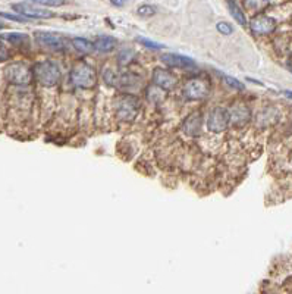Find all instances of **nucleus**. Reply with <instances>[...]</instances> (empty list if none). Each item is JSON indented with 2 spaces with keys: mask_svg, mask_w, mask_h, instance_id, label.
<instances>
[{
  "mask_svg": "<svg viewBox=\"0 0 292 294\" xmlns=\"http://www.w3.org/2000/svg\"><path fill=\"white\" fill-rule=\"evenodd\" d=\"M131 54H132V52H131V50H122L119 54L120 65H125V64H128V62L131 61Z\"/></svg>",
  "mask_w": 292,
  "mask_h": 294,
  "instance_id": "23",
  "label": "nucleus"
},
{
  "mask_svg": "<svg viewBox=\"0 0 292 294\" xmlns=\"http://www.w3.org/2000/svg\"><path fill=\"white\" fill-rule=\"evenodd\" d=\"M0 17L6 18V19H11V21H17V22H28L30 19H27V18L24 17H18V15H14V14H0Z\"/></svg>",
  "mask_w": 292,
  "mask_h": 294,
  "instance_id": "24",
  "label": "nucleus"
},
{
  "mask_svg": "<svg viewBox=\"0 0 292 294\" xmlns=\"http://www.w3.org/2000/svg\"><path fill=\"white\" fill-rule=\"evenodd\" d=\"M229 120H231V113L225 107H214L208 115L207 127L213 133H221L228 127Z\"/></svg>",
  "mask_w": 292,
  "mask_h": 294,
  "instance_id": "4",
  "label": "nucleus"
},
{
  "mask_svg": "<svg viewBox=\"0 0 292 294\" xmlns=\"http://www.w3.org/2000/svg\"><path fill=\"white\" fill-rule=\"evenodd\" d=\"M138 41H139L141 44L147 46L149 49H155V50H160V49H163V47H165L163 44L156 43V41H152V40H147V38H138Z\"/></svg>",
  "mask_w": 292,
  "mask_h": 294,
  "instance_id": "19",
  "label": "nucleus"
},
{
  "mask_svg": "<svg viewBox=\"0 0 292 294\" xmlns=\"http://www.w3.org/2000/svg\"><path fill=\"white\" fill-rule=\"evenodd\" d=\"M153 81L155 84L163 88V90H172L173 87L176 86V77L173 75L172 72L162 68H156L153 72Z\"/></svg>",
  "mask_w": 292,
  "mask_h": 294,
  "instance_id": "11",
  "label": "nucleus"
},
{
  "mask_svg": "<svg viewBox=\"0 0 292 294\" xmlns=\"http://www.w3.org/2000/svg\"><path fill=\"white\" fill-rule=\"evenodd\" d=\"M11 57V52L8 50V47L0 41V64L2 62H5V61H8Z\"/></svg>",
  "mask_w": 292,
  "mask_h": 294,
  "instance_id": "22",
  "label": "nucleus"
},
{
  "mask_svg": "<svg viewBox=\"0 0 292 294\" xmlns=\"http://www.w3.org/2000/svg\"><path fill=\"white\" fill-rule=\"evenodd\" d=\"M3 28V22H0V30Z\"/></svg>",
  "mask_w": 292,
  "mask_h": 294,
  "instance_id": "27",
  "label": "nucleus"
},
{
  "mask_svg": "<svg viewBox=\"0 0 292 294\" xmlns=\"http://www.w3.org/2000/svg\"><path fill=\"white\" fill-rule=\"evenodd\" d=\"M116 44H118V41H116V38L112 37V35H99V37L96 38V41H94V47H96L99 52L103 53L112 52V50L116 47Z\"/></svg>",
  "mask_w": 292,
  "mask_h": 294,
  "instance_id": "12",
  "label": "nucleus"
},
{
  "mask_svg": "<svg viewBox=\"0 0 292 294\" xmlns=\"http://www.w3.org/2000/svg\"><path fill=\"white\" fill-rule=\"evenodd\" d=\"M184 94L189 100H200L208 94V84L203 80H191L184 87Z\"/></svg>",
  "mask_w": 292,
  "mask_h": 294,
  "instance_id": "10",
  "label": "nucleus"
},
{
  "mask_svg": "<svg viewBox=\"0 0 292 294\" xmlns=\"http://www.w3.org/2000/svg\"><path fill=\"white\" fill-rule=\"evenodd\" d=\"M14 11L21 14V17L27 18V19H35V18H52L53 14L50 11L41 9V8H35L34 3H15L12 5Z\"/></svg>",
  "mask_w": 292,
  "mask_h": 294,
  "instance_id": "8",
  "label": "nucleus"
},
{
  "mask_svg": "<svg viewBox=\"0 0 292 294\" xmlns=\"http://www.w3.org/2000/svg\"><path fill=\"white\" fill-rule=\"evenodd\" d=\"M224 81L228 84V86L235 88V90H244V88H245L241 81H238V80L234 78V77H229V75H224Z\"/></svg>",
  "mask_w": 292,
  "mask_h": 294,
  "instance_id": "18",
  "label": "nucleus"
},
{
  "mask_svg": "<svg viewBox=\"0 0 292 294\" xmlns=\"http://www.w3.org/2000/svg\"><path fill=\"white\" fill-rule=\"evenodd\" d=\"M231 118H234V122H235V125L238 124V125H242V124H245V122L250 120V110L245 107V106H237L235 109H234V113H231Z\"/></svg>",
  "mask_w": 292,
  "mask_h": 294,
  "instance_id": "15",
  "label": "nucleus"
},
{
  "mask_svg": "<svg viewBox=\"0 0 292 294\" xmlns=\"http://www.w3.org/2000/svg\"><path fill=\"white\" fill-rule=\"evenodd\" d=\"M2 38L9 41L14 46H22L28 43V35L24 33H8V34L2 35Z\"/></svg>",
  "mask_w": 292,
  "mask_h": 294,
  "instance_id": "16",
  "label": "nucleus"
},
{
  "mask_svg": "<svg viewBox=\"0 0 292 294\" xmlns=\"http://www.w3.org/2000/svg\"><path fill=\"white\" fill-rule=\"evenodd\" d=\"M228 8H229V11H231V15L237 19V22H238L240 25H245V24H247V18H245L244 14H242L240 6H238L235 2H228Z\"/></svg>",
  "mask_w": 292,
  "mask_h": 294,
  "instance_id": "17",
  "label": "nucleus"
},
{
  "mask_svg": "<svg viewBox=\"0 0 292 294\" xmlns=\"http://www.w3.org/2000/svg\"><path fill=\"white\" fill-rule=\"evenodd\" d=\"M200 128H201L200 113H192L191 116L187 118V121L184 122V131L189 136H197L200 133Z\"/></svg>",
  "mask_w": 292,
  "mask_h": 294,
  "instance_id": "13",
  "label": "nucleus"
},
{
  "mask_svg": "<svg viewBox=\"0 0 292 294\" xmlns=\"http://www.w3.org/2000/svg\"><path fill=\"white\" fill-rule=\"evenodd\" d=\"M70 81L72 84L80 88H93L96 86V72L87 64H78L70 71Z\"/></svg>",
  "mask_w": 292,
  "mask_h": 294,
  "instance_id": "3",
  "label": "nucleus"
},
{
  "mask_svg": "<svg viewBox=\"0 0 292 294\" xmlns=\"http://www.w3.org/2000/svg\"><path fill=\"white\" fill-rule=\"evenodd\" d=\"M35 5H43V6H62L65 2H35Z\"/></svg>",
  "mask_w": 292,
  "mask_h": 294,
  "instance_id": "25",
  "label": "nucleus"
},
{
  "mask_svg": "<svg viewBox=\"0 0 292 294\" xmlns=\"http://www.w3.org/2000/svg\"><path fill=\"white\" fill-rule=\"evenodd\" d=\"M250 28L256 35L272 34L276 30V19L272 17H267L264 14H260V15L251 19Z\"/></svg>",
  "mask_w": 292,
  "mask_h": 294,
  "instance_id": "6",
  "label": "nucleus"
},
{
  "mask_svg": "<svg viewBox=\"0 0 292 294\" xmlns=\"http://www.w3.org/2000/svg\"><path fill=\"white\" fill-rule=\"evenodd\" d=\"M217 31L221 33V34L225 35H229L232 34V31H234V28H232V25L231 24H228V22H217Z\"/></svg>",
  "mask_w": 292,
  "mask_h": 294,
  "instance_id": "20",
  "label": "nucleus"
},
{
  "mask_svg": "<svg viewBox=\"0 0 292 294\" xmlns=\"http://www.w3.org/2000/svg\"><path fill=\"white\" fill-rule=\"evenodd\" d=\"M138 100L134 96H122L116 104L118 107V116L122 121H131L138 112Z\"/></svg>",
  "mask_w": 292,
  "mask_h": 294,
  "instance_id": "5",
  "label": "nucleus"
},
{
  "mask_svg": "<svg viewBox=\"0 0 292 294\" xmlns=\"http://www.w3.org/2000/svg\"><path fill=\"white\" fill-rule=\"evenodd\" d=\"M285 96H286V97H289V99L292 100V91H285Z\"/></svg>",
  "mask_w": 292,
  "mask_h": 294,
  "instance_id": "26",
  "label": "nucleus"
},
{
  "mask_svg": "<svg viewBox=\"0 0 292 294\" xmlns=\"http://www.w3.org/2000/svg\"><path fill=\"white\" fill-rule=\"evenodd\" d=\"M5 78L11 84L25 86V84L31 83L33 71L30 70V67L27 64H24V62H14V64L8 65L5 68Z\"/></svg>",
  "mask_w": 292,
  "mask_h": 294,
  "instance_id": "2",
  "label": "nucleus"
},
{
  "mask_svg": "<svg viewBox=\"0 0 292 294\" xmlns=\"http://www.w3.org/2000/svg\"><path fill=\"white\" fill-rule=\"evenodd\" d=\"M162 62L166 64L168 67L171 68H179V70L191 71L195 70V62L188 57V56H184V54H176V53H168V54H163L162 56Z\"/></svg>",
  "mask_w": 292,
  "mask_h": 294,
  "instance_id": "9",
  "label": "nucleus"
},
{
  "mask_svg": "<svg viewBox=\"0 0 292 294\" xmlns=\"http://www.w3.org/2000/svg\"><path fill=\"white\" fill-rule=\"evenodd\" d=\"M34 37L35 41L44 49L57 52V50H62L65 47V41L60 35L46 33V31H37V33H34Z\"/></svg>",
  "mask_w": 292,
  "mask_h": 294,
  "instance_id": "7",
  "label": "nucleus"
},
{
  "mask_svg": "<svg viewBox=\"0 0 292 294\" xmlns=\"http://www.w3.org/2000/svg\"><path fill=\"white\" fill-rule=\"evenodd\" d=\"M155 8L150 6V5H144L138 9V14L142 15V17H152V15H155Z\"/></svg>",
  "mask_w": 292,
  "mask_h": 294,
  "instance_id": "21",
  "label": "nucleus"
},
{
  "mask_svg": "<svg viewBox=\"0 0 292 294\" xmlns=\"http://www.w3.org/2000/svg\"><path fill=\"white\" fill-rule=\"evenodd\" d=\"M72 44H74L77 52L83 53V54H88V53L93 52V49H94V44H91L87 38H83V37H75L72 40Z\"/></svg>",
  "mask_w": 292,
  "mask_h": 294,
  "instance_id": "14",
  "label": "nucleus"
},
{
  "mask_svg": "<svg viewBox=\"0 0 292 294\" xmlns=\"http://www.w3.org/2000/svg\"><path fill=\"white\" fill-rule=\"evenodd\" d=\"M33 75L37 80L38 84L44 87H53L56 86L60 80V68L56 62L53 61H41L38 64H35Z\"/></svg>",
  "mask_w": 292,
  "mask_h": 294,
  "instance_id": "1",
  "label": "nucleus"
}]
</instances>
